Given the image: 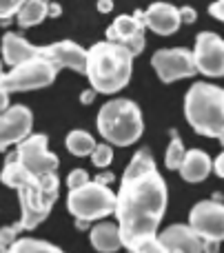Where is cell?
<instances>
[{
    "label": "cell",
    "mask_w": 224,
    "mask_h": 253,
    "mask_svg": "<svg viewBox=\"0 0 224 253\" xmlns=\"http://www.w3.org/2000/svg\"><path fill=\"white\" fill-rule=\"evenodd\" d=\"M129 251H133V253H167L164 245L160 242L158 233H155V236H147V238H142V240H138L136 245H131V249H129Z\"/></svg>",
    "instance_id": "cb8c5ba5"
},
{
    "label": "cell",
    "mask_w": 224,
    "mask_h": 253,
    "mask_svg": "<svg viewBox=\"0 0 224 253\" xmlns=\"http://www.w3.org/2000/svg\"><path fill=\"white\" fill-rule=\"evenodd\" d=\"M213 171H216L220 178H224V151L216 158V162H213Z\"/></svg>",
    "instance_id": "4dcf8cb0"
},
{
    "label": "cell",
    "mask_w": 224,
    "mask_h": 253,
    "mask_svg": "<svg viewBox=\"0 0 224 253\" xmlns=\"http://www.w3.org/2000/svg\"><path fill=\"white\" fill-rule=\"evenodd\" d=\"M20 231H22V229H20V224H18V222L13 224V227H2V229H0V242H2V245L9 249V247L18 240V233H20Z\"/></svg>",
    "instance_id": "4316f807"
},
{
    "label": "cell",
    "mask_w": 224,
    "mask_h": 253,
    "mask_svg": "<svg viewBox=\"0 0 224 253\" xmlns=\"http://www.w3.org/2000/svg\"><path fill=\"white\" fill-rule=\"evenodd\" d=\"M209 13L218 20H224V0H216V2L209 4Z\"/></svg>",
    "instance_id": "f1b7e54d"
},
{
    "label": "cell",
    "mask_w": 224,
    "mask_h": 253,
    "mask_svg": "<svg viewBox=\"0 0 224 253\" xmlns=\"http://www.w3.org/2000/svg\"><path fill=\"white\" fill-rule=\"evenodd\" d=\"M189 224L207 240V251L216 249L218 242H224V205L218 198L198 202L189 213Z\"/></svg>",
    "instance_id": "9c48e42d"
},
{
    "label": "cell",
    "mask_w": 224,
    "mask_h": 253,
    "mask_svg": "<svg viewBox=\"0 0 224 253\" xmlns=\"http://www.w3.org/2000/svg\"><path fill=\"white\" fill-rule=\"evenodd\" d=\"M25 2L27 0H0V20L9 22V18L16 16Z\"/></svg>",
    "instance_id": "484cf974"
},
{
    "label": "cell",
    "mask_w": 224,
    "mask_h": 253,
    "mask_svg": "<svg viewBox=\"0 0 224 253\" xmlns=\"http://www.w3.org/2000/svg\"><path fill=\"white\" fill-rule=\"evenodd\" d=\"M60 67L53 65L49 58L36 56L31 60H25L20 65L11 67V71L0 76V84L7 89L9 93L13 91H34V89H42L56 80Z\"/></svg>",
    "instance_id": "52a82bcc"
},
{
    "label": "cell",
    "mask_w": 224,
    "mask_h": 253,
    "mask_svg": "<svg viewBox=\"0 0 224 253\" xmlns=\"http://www.w3.org/2000/svg\"><path fill=\"white\" fill-rule=\"evenodd\" d=\"M4 251H9V249H7V247H4V245H2V242H0V253H4Z\"/></svg>",
    "instance_id": "74e56055"
},
{
    "label": "cell",
    "mask_w": 224,
    "mask_h": 253,
    "mask_svg": "<svg viewBox=\"0 0 224 253\" xmlns=\"http://www.w3.org/2000/svg\"><path fill=\"white\" fill-rule=\"evenodd\" d=\"M91 162L98 169H107V167L113 162V149H111V142L105 144H96V149L91 151Z\"/></svg>",
    "instance_id": "d4e9b609"
},
{
    "label": "cell",
    "mask_w": 224,
    "mask_h": 253,
    "mask_svg": "<svg viewBox=\"0 0 224 253\" xmlns=\"http://www.w3.org/2000/svg\"><path fill=\"white\" fill-rule=\"evenodd\" d=\"M193 58L198 71L209 78L224 76V40L213 31H202L195 36Z\"/></svg>",
    "instance_id": "8fae6325"
},
{
    "label": "cell",
    "mask_w": 224,
    "mask_h": 253,
    "mask_svg": "<svg viewBox=\"0 0 224 253\" xmlns=\"http://www.w3.org/2000/svg\"><path fill=\"white\" fill-rule=\"evenodd\" d=\"M11 158H16L18 162L27 167L34 175H44L53 173L60 165L56 153L49 151V140L44 133H34L27 135L25 140H20L16 147V151L9 153Z\"/></svg>",
    "instance_id": "ba28073f"
},
{
    "label": "cell",
    "mask_w": 224,
    "mask_h": 253,
    "mask_svg": "<svg viewBox=\"0 0 224 253\" xmlns=\"http://www.w3.org/2000/svg\"><path fill=\"white\" fill-rule=\"evenodd\" d=\"M98 11L100 13L113 11V0H98Z\"/></svg>",
    "instance_id": "836d02e7"
},
{
    "label": "cell",
    "mask_w": 224,
    "mask_h": 253,
    "mask_svg": "<svg viewBox=\"0 0 224 253\" xmlns=\"http://www.w3.org/2000/svg\"><path fill=\"white\" fill-rule=\"evenodd\" d=\"M0 49H2V60L7 67H16V65H20V62L40 56V47L31 44L29 40H25L22 36L13 34V31H9V34L2 36Z\"/></svg>",
    "instance_id": "e0dca14e"
},
{
    "label": "cell",
    "mask_w": 224,
    "mask_h": 253,
    "mask_svg": "<svg viewBox=\"0 0 224 253\" xmlns=\"http://www.w3.org/2000/svg\"><path fill=\"white\" fill-rule=\"evenodd\" d=\"M180 175L187 180V182L195 184V182H202V180L209 178V173L213 171V160L209 158L207 151L202 149H191L187 151L185 160L180 165Z\"/></svg>",
    "instance_id": "ac0fdd59"
},
{
    "label": "cell",
    "mask_w": 224,
    "mask_h": 253,
    "mask_svg": "<svg viewBox=\"0 0 224 253\" xmlns=\"http://www.w3.org/2000/svg\"><path fill=\"white\" fill-rule=\"evenodd\" d=\"M16 18L22 29L40 25L44 18H49V0H27L16 13Z\"/></svg>",
    "instance_id": "ffe728a7"
},
{
    "label": "cell",
    "mask_w": 224,
    "mask_h": 253,
    "mask_svg": "<svg viewBox=\"0 0 224 253\" xmlns=\"http://www.w3.org/2000/svg\"><path fill=\"white\" fill-rule=\"evenodd\" d=\"M180 13H182V22H187V25H191V22H195V18H198V13H195V9L193 7H182L180 9Z\"/></svg>",
    "instance_id": "f546056e"
},
{
    "label": "cell",
    "mask_w": 224,
    "mask_h": 253,
    "mask_svg": "<svg viewBox=\"0 0 224 253\" xmlns=\"http://www.w3.org/2000/svg\"><path fill=\"white\" fill-rule=\"evenodd\" d=\"M151 65H153L158 78L162 80L164 84L176 83L180 78H193L198 71V65H195L193 51L189 49H158V51L151 56Z\"/></svg>",
    "instance_id": "30bf717a"
},
{
    "label": "cell",
    "mask_w": 224,
    "mask_h": 253,
    "mask_svg": "<svg viewBox=\"0 0 224 253\" xmlns=\"http://www.w3.org/2000/svg\"><path fill=\"white\" fill-rule=\"evenodd\" d=\"M91 238V247L100 253H113L120 251L124 247L122 242V231H120V224L118 222H100L91 229L89 233Z\"/></svg>",
    "instance_id": "d6986e66"
},
{
    "label": "cell",
    "mask_w": 224,
    "mask_h": 253,
    "mask_svg": "<svg viewBox=\"0 0 224 253\" xmlns=\"http://www.w3.org/2000/svg\"><path fill=\"white\" fill-rule=\"evenodd\" d=\"M67 149H69L71 156H78V158L91 156V151L96 149V140H93V135L89 131L74 129L67 133Z\"/></svg>",
    "instance_id": "44dd1931"
},
{
    "label": "cell",
    "mask_w": 224,
    "mask_h": 253,
    "mask_svg": "<svg viewBox=\"0 0 224 253\" xmlns=\"http://www.w3.org/2000/svg\"><path fill=\"white\" fill-rule=\"evenodd\" d=\"M96 89H87V91H82V96H80V102H82V105H91V102H93V98H96Z\"/></svg>",
    "instance_id": "1f68e13d"
},
{
    "label": "cell",
    "mask_w": 224,
    "mask_h": 253,
    "mask_svg": "<svg viewBox=\"0 0 224 253\" xmlns=\"http://www.w3.org/2000/svg\"><path fill=\"white\" fill-rule=\"evenodd\" d=\"M185 156H187V151H185V144H182L180 135H178V131H171V142H169L167 153H164V165H167V169L178 171L182 160H185Z\"/></svg>",
    "instance_id": "603a6c76"
},
{
    "label": "cell",
    "mask_w": 224,
    "mask_h": 253,
    "mask_svg": "<svg viewBox=\"0 0 224 253\" xmlns=\"http://www.w3.org/2000/svg\"><path fill=\"white\" fill-rule=\"evenodd\" d=\"M11 253H60L56 245L47 240H38V238H18L11 247H9Z\"/></svg>",
    "instance_id": "7402d4cb"
},
{
    "label": "cell",
    "mask_w": 224,
    "mask_h": 253,
    "mask_svg": "<svg viewBox=\"0 0 224 253\" xmlns=\"http://www.w3.org/2000/svg\"><path fill=\"white\" fill-rule=\"evenodd\" d=\"M98 133L113 147H129L138 142L145 131L142 111L129 98H115L102 105L96 118Z\"/></svg>",
    "instance_id": "277c9868"
},
{
    "label": "cell",
    "mask_w": 224,
    "mask_h": 253,
    "mask_svg": "<svg viewBox=\"0 0 224 253\" xmlns=\"http://www.w3.org/2000/svg\"><path fill=\"white\" fill-rule=\"evenodd\" d=\"M96 180H100V182H105V184H109L111 180H113V173H102V175H98Z\"/></svg>",
    "instance_id": "8d00e7d4"
},
{
    "label": "cell",
    "mask_w": 224,
    "mask_h": 253,
    "mask_svg": "<svg viewBox=\"0 0 224 253\" xmlns=\"http://www.w3.org/2000/svg\"><path fill=\"white\" fill-rule=\"evenodd\" d=\"M145 11L138 9L133 16H118L107 29V40L127 44L133 56H140L145 49Z\"/></svg>",
    "instance_id": "4fadbf2b"
},
{
    "label": "cell",
    "mask_w": 224,
    "mask_h": 253,
    "mask_svg": "<svg viewBox=\"0 0 224 253\" xmlns=\"http://www.w3.org/2000/svg\"><path fill=\"white\" fill-rule=\"evenodd\" d=\"M89 222H91V220H84V218H75V227H78L80 231H87V229H89Z\"/></svg>",
    "instance_id": "d590c367"
},
{
    "label": "cell",
    "mask_w": 224,
    "mask_h": 253,
    "mask_svg": "<svg viewBox=\"0 0 224 253\" xmlns=\"http://www.w3.org/2000/svg\"><path fill=\"white\" fill-rule=\"evenodd\" d=\"M2 62H4V60H0V76H2Z\"/></svg>",
    "instance_id": "f35d334b"
},
{
    "label": "cell",
    "mask_w": 224,
    "mask_h": 253,
    "mask_svg": "<svg viewBox=\"0 0 224 253\" xmlns=\"http://www.w3.org/2000/svg\"><path fill=\"white\" fill-rule=\"evenodd\" d=\"M145 25L158 36H173L182 25V13L171 2H153L145 11Z\"/></svg>",
    "instance_id": "2e32d148"
},
{
    "label": "cell",
    "mask_w": 224,
    "mask_h": 253,
    "mask_svg": "<svg viewBox=\"0 0 224 253\" xmlns=\"http://www.w3.org/2000/svg\"><path fill=\"white\" fill-rule=\"evenodd\" d=\"M160 242L173 253H200L207 251V240L191 224H171L158 233Z\"/></svg>",
    "instance_id": "9a60e30c"
},
{
    "label": "cell",
    "mask_w": 224,
    "mask_h": 253,
    "mask_svg": "<svg viewBox=\"0 0 224 253\" xmlns=\"http://www.w3.org/2000/svg\"><path fill=\"white\" fill-rule=\"evenodd\" d=\"M67 209L74 218L96 222V220L115 213V193L109 189V184L100 182V180H89L82 187L69 189Z\"/></svg>",
    "instance_id": "8992f818"
},
{
    "label": "cell",
    "mask_w": 224,
    "mask_h": 253,
    "mask_svg": "<svg viewBox=\"0 0 224 253\" xmlns=\"http://www.w3.org/2000/svg\"><path fill=\"white\" fill-rule=\"evenodd\" d=\"M169 202L167 182L160 175L149 149H140L124 169L115 193V220L122 231L124 249L155 236Z\"/></svg>",
    "instance_id": "6da1fadb"
},
{
    "label": "cell",
    "mask_w": 224,
    "mask_h": 253,
    "mask_svg": "<svg viewBox=\"0 0 224 253\" xmlns=\"http://www.w3.org/2000/svg\"><path fill=\"white\" fill-rule=\"evenodd\" d=\"M18 191V200H20V224L22 231H34L42 220L49 218L53 209V202L58 200L60 193V180H58L56 171L44 175H36L31 182L22 184Z\"/></svg>",
    "instance_id": "5b68a950"
},
{
    "label": "cell",
    "mask_w": 224,
    "mask_h": 253,
    "mask_svg": "<svg viewBox=\"0 0 224 253\" xmlns=\"http://www.w3.org/2000/svg\"><path fill=\"white\" fill-rule=\"evenodd\" d=\"M89 171H84V169H74L69 173V178H67V187L69 189H75V187H82V184H87L89 182Z\"/></svg>",
    "instance_id": "83f0119b"
},
{
    "label": "cell",
    "mask_w": 224,
    "mask_h": 253,
    "mask_svg": "<svg viewBox=\"0 0 224 253\" xmlns=\"http://www.w3.org/2000/svg\"><path fill=\"white\" fill-rule=\"evenodd\" d=\"M40 56L49 58L60 69H71L75 74H87V49L80 47L74 40H60V42L40 47Z\"/></svg>",
    "instance_id": "5bb4252c"
},
{
    "label": "cell",
    "mask_w": 224,
    "mask_h": 253,
    "mask_svg": "<svg viewBox=\"0 0 224 253\" xmlns=\"http://www.w3.org/2000/svg\"><path fill=\"white\" fill-rule=\"evenodd\" d=\"M133 51L122 42L102 40L87 49V78L98 93H118L131 80Z\"/></svg>",
    "instance_id": "7a4b0ae2"
},
{
    "label": "cell",
    "mask_w": 224,
    "mask_h": 253,
    "mask_svg": "<svg viewBox=\"0 0 224 253\" xmlns=\"http://www.w3.org/2000/svg\"><path fill=\"white\" fill-rule=\"evenodd\" d=\"M34 129V114L25 105H13L0 114V151L25 140Z\"/></svg>",
    "instance_id": "7c38bea8"
},
{
    "label": "cell",
    "mask_w": 224,
    "mask_h": 253,
    "mask_svg": "<svg viewBox=\"0 0 224 253\" xmlns=\"http://www.w3.org/2000/svg\"><path fill=\"white\" fill-rule=\"evenodd\" d=\"M185 116L195 133L220 138L224 144V89L195 83L185 96Z\"/></svg>",
    "instance_id": "3957f363"
},
{
    "label": "cell",
    "mask_w": 224,
    "mask_h": 253,
    "mask_svg": "<svg viewBox=\"0 0 224 253\" xmlns=\"http://www.w3.org/2000/svg\"><path fill=\"white\" fill-rule=\"evenodd\" d=\"M7 107H9V91L2 87V84H0V114H2Z\"/></svg>",
    "instance_id": "d6a6232c"
},
{
    "label": "cell",
    "mask_w": 224,
    "mask_h": 253,
    "mask_svg": "<svg viewBox=\"0 0 224 253\" xmlns=\"http://www.w3.org/2000/svg\"><path fill=\"white\" fill-rule=\"evenodd\" d=\"M62 13V7L58 2H49V18H58Z\"/></svg>",
    "instance_id": "e575fe53"
}]
</instances>
